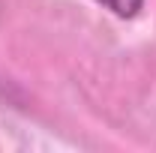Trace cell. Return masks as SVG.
Returning <instances> with one entry per match:
<instances>
[{"label": "cell", "mask_w": 156, "mask_h": 153, "mask_svg": "<svg viewBox=\"0 0 156 153\" xmlns=\"http://www.w3.org/2000/svg\"><path fill=\"white\" fill-rule=\"evenodd\" d=\"M96 3L111 9L117 18H135L141 12V6H144V0H96Z\"/></svg>", "instance_id": "1"}]
</instances>
